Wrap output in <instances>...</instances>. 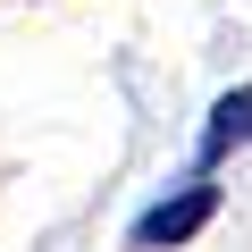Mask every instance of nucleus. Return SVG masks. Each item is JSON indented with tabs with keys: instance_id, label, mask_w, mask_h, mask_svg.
<instances>
[{
	"instance_id": "1",
	"label": "nucleus",
	"mask_w": 252,
	"mask_h": 252,
	"mask_svg": "<svg viewBox=\"0 0 252 252\" xmlns=\"http://www.w3.org/2000/svg\"><path fill=\"white\" fill-rule=\"evenodd\" d=\"M210 210H219V185H210V177H193V185H177L168 202H152V210L135 219V235H126V244H135V252H168V244L202 235V227H210Z\"/></svg>"
},
{
	"instance_id": "2",
	"label": "nucleus",
	"mask_w": 252,
	"mask_h": 252,
	"mask_svg": "<svg viewBox=\"0 0 252 252\" xmlns=\"http://www.w3.org/2000/svg\"><path fill=\"white\" fill-rule=\"evenodd\" d=\"M244 143H252V84L219 93V109H210V126H202V168H219V160L244 152Z\"/></svg>"
}]
</instances>
